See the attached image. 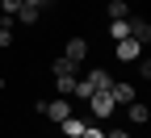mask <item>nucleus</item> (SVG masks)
I'll use <instances>...</instances> for the list:
<instances>
[{"label":"nucleus","mask_w":151,"mask_h":138,"mask_svg":"<svg viewBox=\"0 0 151 138\" xmlns=\"http://www.w3.org/2000/svg\"><path fill=\"white\" fill-rule=\"evenodd\" d=\"M55 88H59V96H71L76 92V75H55Z\"/></svg>","instance_id":"nucleus-14"},{"label":"nucleus","mask_w":151,"mask_h":138,"mask_svg":"<svg viewBox=\"0 0 151 138\" xmlns=\"http://www.w3.org/2000/svg\"><path fill=\"white\" fill-rule=\"evenodd\" d=\"M4 88H9V80H4V75H0V92H4Z\"/></svg>","instance_id":"nucleus-21"},{"label":"nucleus","mask_w":151,"mask_h":138,"mask_svg":"<svg viewBox=\"0 0 151 138\" xmlns=\"http://www.w3.org/2000/svg\"><path fill=\"white\" fill-rule=\"evenodd\" d=\"M122 17H130V4L126 0H109V21H122Z\"/></svg>","instance_id":"nucleus-12"},{"label":"nucleus","mask_w":151,"mask_h":138,"mask_svg":"<svg viewBox=\"0 0 151 138\" xmlns=\"http://www.w3.org/2000/svg\"><path fill=\"white\" fill-rule=\"evenodd\" d=\"M0 25H4V17H0Z\"/></svg>","instance_id":"nucleus-22"},{"label":"nucleus","mask_w":151,"mask_h":138,"mask_svg":"<svg viewBox=\"0 0 151 138\" xmlns=\"http://www.w3.org/2000/svg\"><path fill=\"white\" fill-rule=\"evenodd\" d=\"M126 25H130V38H134L139 46L151 42V21H147V17H126Z\"/></svg>","instance_id":"nucleus-5"},{"label":"nucleus","mask_w":151,"mask_h":138,"mask_svg":"<svg viewBox=\"0 0 151 138\" xmlns=\"http://www.w3.org/2000/svg\"><path fill=\"white\" fill-rule=\"evenodd\" d=\"M109 38H113V42L130 38V25H126V17H122V21H109Z\"/></svg>","instance_id":"nucleus-13"},{"label":"nucleus","mask_w":151,"mask_h":138,"mask_svg":"<svg viewBox=\"0 0 151 138\" xmlns=\"http://www.w3.org/2000/svg\"><path fill=\"white\" fill-rule=\"evenodd\" d=\"M71 109H76V105L67 101V96H55V101H42V105H38V113H46L55 126H59L63 117H71Z\"/></svg>","instance_id":"nucleus-2"},{"label":"nucleus","mask_w":151,"mask_h":138,"mask_svg":"<svg viewBox=\"0 0 151 138\" xmlns=\"http://www.w3.org/2000/svg\"><path fill=\"white\" fill-rule=\"evenodd\" d=\"M109 96H113V105H130V101H134V84L113 80V84H109Z\"/></svg>","instance_id":"nucleus-7"},{"label":"nucleus","mask_w":151,"mask_h":138,"mask_svg":"<svg viewBox=\"0 0 151 138\" xmlns=\"http://www.w3.org/2000/svg\"><path fill=\"white\" fill-rule=\"evenodd\" d=\"M17 9H21V0H0V17H4V21H13Z\"/></svg>","instance_id":"nucleus-15"},{"label":"nucleus","mask_w":151,"mask_h":138,"mask_svg":"<svg viewBox=\"0 0 151 138\" xmlns=\"http://www.w3.org/2000/svg\"><path fill=\"white\" fill-rule=\"evenodd\" d=\"M76 71H80V67H76V63H67L63 54H59V59L50 63V75H76Z\"/></svg>","instance_id":"nucleus-11"},{"label":"nucleus","mask_w":151,"mask_h":138,"mask_svg":"<svg viewBox=\"0 0 151 138\" xmlns=\"http://www.w3.org/2000/svg\"><path fill=\"white\" fill-rule=\"evenodd\" d=\"M84 84H88L92 92H109V84H113V75H109L105 67H97V71H88V75H84Z\"/></svg>","instance_id":"nucleus-6"},{"label":"nucleus","mask_w":151,"mask_h":138,"mask_svg":"<svg viewBox=\"0 0 151 138\" xmlns=\"http://www.w3.org/2000/svg\"><path fill=\"white\" fill-rule=\"evenodd\" d=\"M63 59L80 67L84 59H88V38H67V46H63Z\"/></svg>","instance_id":"nucleus-3"},{"label":"nucleus","mask_w":151,"mask_h":138,"mask_svg":"<svg viewBox=\"0 0 151 138\" xmlns=\"http://www.w3.org/2000/svg\"><path fill=\"white\" fill-rule=\"evenodd\" d=\"M4 46H13V21L0 25V50H4Z\"/></svg>","instance_id":"nucleus-16"},{"label":"nucleus","mask_w":151,"mask_h":138,"mask_svg":"<svg viewBox=\"0 0 151 138\" xmlns=\"http://www.w3.org/2000/svg\"><path fill=\"white\" fill-rule=\"evenodd\" d=\"M147 117H151V109H147L143 101H130V122H134V126H143Z\"/></svg>","instance_id":"nucleus-10"},{"label":"nucleus","mask_w":151,"mask_h":138,"mask_svg":"<svg viewBox=\"0 0 151 138\" xmlns=\"http://www.w3.org/2000/svg\"><path fill=\"white\" fill-rule=\"evenodd\" d=\"M38 17H42V9H34V4H21L13 21H21V25H38Z\"/></svg>","instance_id":"nucleus-9"},{"label":"nucleus","mask_w":151,"mask_h":138,"mask_svg":"<svg viewBox=\"0 0 151 138\" xmlns=\"http://www.w3.org/2000/svg\"><path fill=\"white\" fill-rule=\"evenodd\" d=\"M21 4H34V9H42V4H46V0H21Z\"/></svg>","instance_id":"nucleus-20"},{"label":"nucleus","mask_w":151,"mask_h":138,"mask_svg":"<svg viewBox=\"0 0 151 138\" xmlns=\"http://www.w3.org/2000/svg\"><path fill=\"white\" fill-rule=\"evenodd\" d=\"M71 96H76V101H88V96H92V88H88L84 80H76V92H71Z\"/></svg>","instance_id":"nucleus-17"},{"label":"nucleus","mask_w":151,"mask_h":138,"mask_svg":"<svg viewBox=\"0 0 151 138\" xmlns=\"http://www.w3.org/2000/svg\"><path fill=\"white\" fill-rule=\"evenodd\" d=\"M80 138H105V130H101V126H84V134H80Z\"/></svg>","instance_id":"nucleus-18"},{"label":"nucleus","mask_w":151,"mask_h":138,"mask_svg":"<svg viewBox=\"0 0 151 138\" xmlns=\"http://www.w3.org/2000/svg\"><path fill=\"white\" fill-rule=\"evenodd\" d=\"M84 105H88V113H92V122H105V117H109L113 109H118V105H113V96H109V92H92V96H88Z\"/></svg>","instance_id":"nucleus-1"},{"label":"nucleus","mask_w":151,"mask_h":138,"mask_svg":"<svg viewBox=\"0 0 151 138\" xmlns=\"http://www.w3.org/2000/svg\"><path fill=\"white\" fill-rule=\"evenodd\" d=\"M105 138H130V134H126V130H109Z\"/></svg>","instance_id":"nucleus-19"},{"label":"nucleus","mask_w":151,"mask_h":138,"mask_svg":"<svg viewBox=\"0 0 151 138\" xmlns=\"http://www.w3.org/2000/svg\"><path fill=\"white\" fill-rule=\"evenodd\" d=\"M84 126H88L84 117H76V113H71V117H63V122H59V134H63V138H80Z\"/></svg>","instance_id":"nucleus-8"},{"label":"nucleus","mask_w":151,"mask_h":138,"mask_svg":"<svg viewBox=\"0 0 151 138\" xmlns=\"http://www.w3.org/2000/svg\"><path fill=\"white\" fill-rule=\"evenodd\" d=\"M113 54H118V63H134V59L143 54V46L134 42V38H122V42H113Z\"/></svg>","instance_id":"nucleus-4"}]
</instances>
